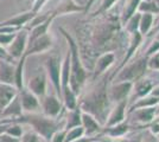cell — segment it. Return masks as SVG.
I'll return each instance as SVG.
<instances>
[{
  "instance_id": "obj_23",
  "label": "cell",
  "mask_w": 159,
  "mask_h": 142,
  "mask_svg": "<svg viewBox=\"0 0 159 142\" xmlns=\"http://www.w3.org/2000/svg\"><path fill=\"white\" fill-rule=\"evenodd\" d=\"M128 129H129V127H128V124L126 122H121V123L115 124L113 127H107V128L103 129V131L106 134H108L111 137L116 139V137H122L128 131Z\"/></svg>"
},
{
  "instance_id": "obj_6",
  "label": "cell",
  "mask_w": 159,
  "mask_h": 142,
  "mask_svg": "<svg viewBox=\"0 0 159 142\" xmlns=\"http://www.w3.org/2000/svg\"><path fill=\"white\" fill-rule=\"evenodd\" d=\"M27 43H29V30L26 27L20 28L19 31L16 32L13 41L6 49L13 61H18L24 56L27 47Z\"/></svg>"
},
{
  "instance_id": "obj_5",
  "label": "cell",
  "mask_w": 159,
  "mask_h": 142,
  "mask_svg": "<svg viewBox=\"0 0 159 142\" xmlns=\"http://www.w3.org/2000/svg\"><path fill=\"white\" fill-rule=\"evenodd\" d=\"M148 64V57H143L138 59L137 62L132 63L131 65H128L116 77V80L119 82H137L143 75L145 74L146 69Z\"/></svg>"
},
{
  "instance_id": "obj_24",
  "label": "cell",
  "mask_w": 159,
  "mask_h": 142,
  "mask_svg": "<svg viewBox=\"0 0 159 142\" xmlns=\"http://www.w3.org/2000/svg\"><path fill=\"white\" fill-rule=\"evenodd\" d=\"M153 85L150 80H138L135 85H134V90H135V94H137V97H145L148 93H151Z\"/></svg>"
},
{
  "instance_id": "obj_13",
  "label": "cell",
  "mask_w": 159,
  "mask_h": 142,
  "mask_svg": "<svg viewBox=\"0 0 159 142\" xmlns=\"http://www.w3.org/2000/svg\"><path fill=\"white\" fill-rule=\"evenodd\" d=\"M21 114H24V113H23L21 104H20L19 95H17L13 100L0 111V120L1 121L12 120V118H16V117L20 116Z\"/></svg>"
},
{
  "instance_id": "obj_27",
  "label": "cell",
  "mask_w": 159,
  "mask_h": 142,
  "mask_svg": "<svg viewBox=\"0 0 159 142\" xmlns=\"http://www.w3.org/2000/svg\"><path fill=\"white\" fill-rule=\"evenodd\" d=\"M153 24V14L152 13H145V14H141L140 15V21H139V31L141 36L146 34L150 28L152 27Z\"/></svg>"
},
{
  "instance_id": "obj_37",
  "label": "cell",
  "mask_w": 159,
  "mask_h": 142,
  "mask_svg": "<svg viewBox=\"0 0 159 142\" xmlns=\"http://www.w3.org/2000/svg\"><path fill=\"white\" fill-rule=\"evenodd\" d=\"M0 59H1V61H7V62H17V61H13V59L11 58V56L7 52L6 47H2V46H0Z\"/></svg>"
},
{
  "instance_id": "obj_33",
  "label": "cell",
  "mask_w": 159,
  "mask_h": 142,
  "mask_svg": "<svg viewBox=\"0 0 159 142\" xmlns=\"http://www.w3.org/2000/svg\"><path fill=\"white\" fill-rule=\"evenodd\" d=\"M14 33H7V32H1L0 33V46L2 47H7L14 38Z\"/></svg>"
},
{
  "instance_id": "obj_31",
  "label": "cell",
  "mask_w": 159,
  "mask_h": 142,
  "mask_svg": "<svg viewBox=\"0 0 159 142\" xmlns=\"http://www.w3.org/2000/svg\"><path fill=\"white\" fill-rule=\"evenodd\" d=\"M140 15L141 14L138 12V13H134L126 21V27H127V31L129 32V33H134V32H137L138 30H139V21H140Z\"/></svg>"
},
{
  "instance_id": "obj_12",
  "label": "cell",
  "mask_w": 159,
  "mask_h": 142,
  "mask_svg": "<svg viewBox=\"0 0 159 142\" xmlns=\"http://www.w3.org/2000/svg\"><path fill=\"white\" fill-rule=\"evenodd\" d=\"M34 15H37V14H34L31 10H29L26 12L19 13L17 14V15H14V17H12V18H8L6 20L1 21L0 23V27L10 26V27H16V28H19L20 30V28L26 26L27 24L33 19Z\"/></svg>"
},
{
  "instance_id": "obj_21",
  "label": "cell",
  "mask_w": 159,
  "mask_h": 142,
  "mask_svg": "<svg viewBox=\"0 0 159 142\" xmlns=\"http://www.w3.org/2000/svg\"><path fill=\"white\" fill-rule=\"evenodd\" d=\"M134 116L137 117V121L147 124L154 120L156 116V107H147V108H140L134 110Z\"/></svg>"
},
{
  "instance_id": "obj_36",
  "label": "cell",
  "mask_w": 159,
  "mask_h": 142,
  "mask_svg": "<svg viewBox=\"0 0 159 142\" xmlns=\"http://www.w3.org/2000/svg\"><path fill=\"white\" fill-rule=\"evenodd\" d=\"M47 2H48V0H34L32 7H31V11H32L34 14H39L42 7L44 6Z\"/></svg>"
},
{
  "instance_id": "obj_18",
  "label": "cell",
  "mask_w": 159,
  "mask_h": 142,
  "mask_svg": "<svg viewBox=\"0 0 159 142\" xmlns=\"http://www.w3.org/2000/svg\"><path fill=\"white\" fill-rule=\"evenodd\" d=\"M114 59H115V56H114L113 52H107V54H103L102 56H100V58L96 61V64H95L94 77H98V76L103 74L107 69L114 63Z\"/></svg>"
},
{
  "instance_id": "obj_42",
  "label": "cell",
  "mask_w": 159,
  "mask_h": 142,
  "mask_svg": "<svg viewBox=\"0 0 159 142\" xmlns=\"http://www.w3.org/2000/svg\"><path fill=\"white\" fill-rule=\"evenodd\" d=\"M143 142H157V139H156V136L153 135V134H150V135L146 136Z\"/></svg>"
},
{
  "instance_id": "obj_16",
  "label": "cell",
  "mask_w": 159,
  "mask_h": 142,
  "mask_svg": "<svg viewBox=\"0 0 159 142\" xmlns=\"http://www.w3.org/2000/svg\"><path fill=\"white\" fill-rule=\"evenodd\" d=\"M127 101H121L119 103H116V105L114 107L111 114L108 116V118L106 120V128L107 127H113L115 124H119L121 122H124L125 120V109H126Z\"/></svg>"
},
{
  "instance_id": "obj_43",
  "label": "cell",
  "mask_w": 159,
  "mask_h": 142,
  "mask_svg": "<svg viewBox=\"0 0 159 142\" xmlns=\"http://www.w3.org/2000/svg\"><path fill=\"white\" fill-rule=\"evenodd\" d=\"M7 126H8V123H2V122H0V135H2V134L5 133Z\"/></svg>"
},
{
  "instance_id": "obj_10",
  "label": "cell",
  "mask_w": 159,
  "mask_h": 142,
  "mask_svg": "<svg viewBox=\"0 0 159 142\" xmlns=\"http://www.w3.org/2000/svg\"><path fill=\"white\" fill-rule=\"evenodd\" d=\"M48 77L45 71H42V72H37L36 75H33L32 77L27 82L26 88L34 94L38 98H42L43 96L47 95L48 90Z\"/></svg>"
},
{
  "instance_id": "obj_20",
  "label": "cell",
  "mask_w": 159,
  "mask_h": 142,
  "mask_svg": "<svg viewBox=\"0 0 159 142\" xmlns=\"http://www.w3.org/2000/svg\"><path fill=\"white\" fill-rule=\"evenodd\" d=\"M81 115H82V110L79 107V104L73 110H68V114L64 118V128L68 130V129L75 128V127H80L82 124Z\"/></svg>"
},
{
  "instance_id": "obj_17",
  "label": "cell",
  "mask_w": 159,
  "mask_h": 142,
  "mask_svg": "<svg viewBox=\"0 0 159 142\" xmlns=\"http://www.w3.org/2000/svg\"><path fill=\"white\" fill-rule=\"evenodd\" d=\"M18 90L14 85L0 83V111L18 95Z\"/></svg>"
},
{
  "instance_id": "obj_25",
  "label": "cell",
  "mask_w": 159,
  "mask_h": 142,
  "mask_svg": "<svg viewBox=\"0 0 159 142\" xmlns=\"http://www.w3.org/2000/svg\"><path fill=\"white\" fill-rule=\"evenodd\" d=\"M132 41H131V46H129V49H128V51H127V54L125 56V58H124V63L121 64V67L120 68H122L125 64H126L127 62H128V59L131 58L133 56V54L135 52V50L138 49V46L140 45V41H141V39H143V36L140 34L139 31H137V32H134V33H132Z\"/></svg>"
},
{
  "instance_id": "obj_28",
  "label": "cell",
  "mask_w": 159,
  "mask_h": 142,
  "mask_svg": "<svg viewBox=\"0 0 159 142\" xmlns=\"http://www.w3.org/2000/svg\"><path fill=\"white\" fill-rule=\"evenodd\" d=\"M141 1H143V0H129V2L126 5V8H125V11H124V15H122L124 23H126L133 14L135 13V11L138 10V7H139Z\"/></svg>"
},
{
  "instance_id": "obj_2",
  "label": "cell",
  "mask_w": 159,
  "mask_h": 142,
  "mask_svg": "<svg viewBox=\"0 0 159 142\" xmlns=\"http://www.w3.org/2000/svg\"><path fill=\"white\" fill-rule=\"evenodd\" d=\"M60 31L68 41V51L70 54V77H69V87L76 95L80 94L81 88L86 83L87 71L80 56L79 45L74 41V38L66 32L63 27H60Z\"/></svg>"
},
{
  "instance_id": "obj_38",
  "label": "cell",
  "mask_w": 159,
  "mask_h": 142,
  "mask_svg": "<svg viewBox=\"0 0 159 142\" xmlns=\"http://www.w3.org/2000/svg\"><path fill=\"white\" fill-rule=\"evenodd\" d=\"M0 141L1 142H20V139L18 137H13V136L11 135H7V134H2V135H0Z\"/></svg>"
},
{
  "instance_id": "obj_35",
  "label": "cell",
  "mask_w": 159,
  "mask_h": 142,
  "mask_svg": "<svg viewBox=\"0 0 159 142\" xmlns=\"http://www.w3.org/2000/svg\"><path fill=\"white\" fill-rule=\"evenodd\" d=\"M115 1H116V0H105L103 4H102V6L99 8V11H96V12L93 14V17H96L98 14L102 13V12H106L108 8H111V7L115 4Z\"/></svg>"
},
{
  "instance_id": "obj_46",
  "label": "cell",
  "mask_w": 159,
  "mask_h": 142,
  "mask_svg": "<svg viewBox=\"0 0 159 142\" xmlns=\"http://www.w3.org/2000/svg\"><path fill=\"white\" fill-rule=\"evenodd\" d=\"M90 142H98V141H96V140H93V141H90Z\"/></svg>"
},
{
  "instance_id": "obj_15",
  "label": "cell",
  "mask_w": 159,
  "mask_h": 142,
  "mask_svg": "<svg viewBox=\"0 0 159 142\" xmlns=\"http://www.w3.org/2000/svg\"><path fill=\"white\" fill-rule=\"evenodd\" d=\"M81 121H82V127L84 129V135L87 136H92L93 137L95 134L100 133L102 128H101V124L99 122L95 120V117L92 116L88 113L82 111V115H81Z\"/></svg>"
},
{
  "instance_id": "obj_34",
  "label": "cell",
  "mask_w": 159,
  "mask_h": 142,
  "mask_svg": "<svg viewBox=\"0 0 159 142\" xmlns=\"http://www.w3.org/2000/svg\"><path fill=\"white\" fill-rule=\"evenodd\" d=\"M66 128L58 129L57 131L53 133V135H52V137H51L50 142H64V140H66Z\"/></svg>"
},
{
  "instance_id": "obj_9",
  "label": "cell",
  "mask_w": 159,
  "mask_h": 142,
  "mask_svg": "<svg viewBox=\"0 0 159 142\" xmlns=\"http://www.w3.org/2000/svg\"><path fill=\"white\" fill-rule=\"evenodd\" d=\"M19 100L21 104V109L24 114H37L40 111V101L39 98L32 94L26 87L20 90L19 93Z\"/></svg>"
},
{
  "instance_id": "obj_47",
  "label": "cell",
  "mask_w": 159,
  "mask_h": 142,
  "mask_svg": "<svg viewBox=\"0 0 159 142\" xmlns=\"http://www.w3.org/2000/svg\"><path fill=\"white\" fill-rule=\"evenodd\" d=\"M0 142H1V141H0Z\"/></svg>"
},
{
  "instance_id": "obj_39",
  "label": "cell",
  "mask_w": 159,
  "mask_h": 142,
  "mask_svg": "<svg viewBox=\"0 0 159 142\" xmlns=\"http://www.w3.org/2000/svg\"><path fill=\"white\" fill-rule=\"evenodd\" d=\"M157 51H159V41H153L152 44H151V46H150V49L147 50L146 57L150 58V56L152 54H154V52H157Z\"/></svg>"
},
{
  "instance_id": "obj_1",
  "label": "cell",
  "mask_w": 159,
  "mask_h": 142,
  "mask_svg": "<svg viewBox=\"0 0 159 142\" xmlns=\"http://www.w3.org/2000/svg\"><path fill=\"white\" fill-rule=\"evenodd\" d=\"M0 122H2V123L16 122V123H20L23 126L27 124L32 128L33 131L39 134L47 142H50L55 131H57L61 128H64V120L63 122H61L57 118H51L45 115H39L38 113L37 114H21L16 118Z\"/></svg>"
},
{
  "instance_id": "obj_4",
  "label": "cell",
  "mask_w": 159,
  "mask_h": 142,
  "mask_svg": "<svg viewBox=\"0 0 159 142\" xmlns=\"http://www.w3.org/2000/svg\"><path fill=\"white\" fill-rule=\"evenodd\" d=\"M61 67L62 62L58 56H50L44 62V71L48 80H50L56 95L62 100V89H61Z\"/></svg>"
},
{
  "instance_id": "obj_8",
  "label": "cell",
  "mask_w": 159,
  "mask_h": 142,
  "mask_svg": "<svg viewBox=\"0 0 159 142\" xmlns=\"http://www.w3.org/2000/svg\"><path fill=\"white\" fill-rule=\"evenodd\" d=\"M52 46H53V37L48 32V33L43 34V36L38 37V38H36L34 41L27 43V47L26 50H25L24 56L27 58V57L33 56V54H44V52L49 51Z\"/></svg>"
},
{
  "instance_id": "obj_29",
  "label": "cell",
  "mask_w": 159,
  "mask_h": 142,
  "mask_svg": "<svg viewBox=\"0 0 159 142\" xmlns=\"http://www.w3.org/2000/svg\"><path fill=\"white\" fill-rule=\"evenodd\" d=\"M82 136H84V129H83L82 126L75 127V128H71V129H68V130H66V135L64 142L75 141V140H77V139L82 137Z\"/></svg>"
},
{
  "instance_id": "obj_40",
  "label": "cell",
  "mask_w": 159,
  "mask_h": 142,
  "mask_svg": "<svg viewBox=\"0 0 159 142\" xmlns=\"http://www.w3.org/2000/svg\"><path fill=\"white\" fill-rule=\"evenodd\" d=\"M151 131H152L153 135L159 134V117L157 120H153L152 124H151Z\"/></svg>"
},
{
  "instance_id": "obj_41",
  "label": "cell",
  "mask_w": 159,
  "mask_h": 142,
  "mask_svg": "<svg viewBox=\"0 0 159 142\" xmlns=\"http://www.w3.org/2000/svg\"><path fill=\"white\" fill-rule=\"evenodd\" d=\"M93 140H95V137H92V136L84 137V136H82V137H80V139L75 140V141H71V142H90V141H93Z\"/></svg>"
},
{
  "instance_id": "obj_26",
  "label": "cell",
  "mask_w": 159,
  "mask_h": 142,
  "mask_svg": "<svg viewBox=\"0 0 159 142\" xmlns=\"http://www.w3.org/2000/svg\"><path fill=\"white\" fill-rule=\"evenodd\" d=\"M157 104H159V97H154V96H151V97H143L141 100H139L138 103L133 104L132 108L129 109V113H133L134 110L140 108H147V107H156Z\"/></svg>"
},
{
  "instance_id": "obj_22",
  "label": "cell",
  "mask_w": 159,
  "mask_h": 142,
  "mask_svg": "<svg viewBox=\"0 0 159 142\" xmlns=\"http://www.w3.org/2000/svg\"><path fill=\"white\" fill-rule=\"evenodd\" d=\"M62 102H63V107L68 110H73L77 107V104H79L77 95L70 89V87L62 90Z\"/></svg>"
},
{
  "instance_id": "obj_44",
  "label": "cell",
  "mask_w": 159,
  "mask_h": 142,
  "mask_svg": "<svg viewBox=\"0 0 159 142\" xmlns=\"http://www.w3.org/2000/svg\"><path fill=\"white\" fill-rule=\"evenodd\" d=\"M94 1L95 0H88V2H87V5H84V11H88L89 8H90V6L94 4Z\"/></svg>"
},
{
  "instance_id": "obj_32",
  "label": "cell",
  "mask_w": 159,
  "mask_h": 142,
  "mask_svg": "<svg viewBox=\"0 0 159 142\" xmlns=\"http://www.w3.org/2000/svg\"><path fill=\"white\" fill-rule=\"evenodd\" d=\"M20 142H47L39 134H37L33 130H29L24 133L20 137Z\"/></svg>"
},
{
  "instance_id": "obj_3",
  "label": "cell",
  "mask_w": 159,
  "mask_h": 142,
  "mask_svg": "<svg viewBox=\"0 0 159 142\" xmlns=\"http://www.w3.org/2000/svg\"><path fill=\"white\" fill-rule=\"evenodd\" d=\"M108 95L106 91V83H102L100 87L89 94L79 103L82 111L88 113L95 117V120L101 123H106V110L108 105Z\"/></svg>"
},
{
  "instance_id": "obj_19",
  "label": "cell",
  "mask_w": 159,
  "mask_h": 142,
  "mask_svg": "<svg viewBox=\"0 0 159 142\" xmlns=\"http://www.w3.org/2000/svg\"><path fill=\"white\" fill-rule=\"evenodd\" d=\"M26 57L23 56L20 59L16 62V70H14V87L18 91L25 87L24 84V71H25V63H26Z\"/></svg>"
},
{
  "instance_id": "obj_45",
  "label": "cell",
  "mask_w": 159,
  "mask_h": 142,
  "mask_svg": "<svg viewBox=\"0 0 159 142\" xmlns=\"http://www.w3.org/2000/svg\"><path fill=\"white\" fill-rule=\"evenodd\" d=\"M74 1H76L79 5H81V4H82V0H74Z\"/></svg>"
},
{
  "instance_id": "obj_30",
  "label": "cell",
  "mask_w": 159,
  "mask_h": 142,
  "mask_svg": "<svg viewBox=\"0 0 159 142\" xmlns=\"http://www.w3.org/2000/svg\"><path fill=\"white\" fill-rule=\"evenodd\" d=\"M5 134L13 136V137H18V139H20L21 135L24 134L23 124H20V123H16V122L8 123L6 130H5Z\"/></svg>"
},
{
  "instance_id": "obj_7",
  "label": "cell",
  "mask_w": 159,
  "mask_h": 142,
  "mask_svg": "<svg viewBox=\"0 0 159 142\" xmlns=\"http://www.w3.org/2000/svg\"><path fill=\"white\" fill-rule=\"evenodd\" d=\"M40 101V109L43 111V115L51 117V118H57L61 116L62 111H63V102L57 95H45Z\"/></svg>"
},
{
  "instance_id": "obj_11",
  "label": "cell",
  "mask_w": 159,
  "mask_h": 142,
  "mask_svg": "<svg viewBox=\"0 0 159 142\" xmlns=\"http://www.w3.org/2000/svg\"><path fill=\"white\" fill-rule=\"evenodd\" d=\"M133 83L132 82H119L118 84L111 88L108 98L109 101L119 103L121 101H127V97L132 93Z\"/></svg>"
},
{
  "instance_id": "obj_14",
  "label": "cell",
  "mask_w": 159,
  "mask_h": 142,
  "mask_svg": "<svg viewBox=\"0 0 159 142\" xmlns=\"http://www.w3.org/2000/svg\"><path fill=\"white\" fill-rule=\"evenodd\" d=\"M14 70H16V62L0 59V83L14 85Z\"/></svg>"
}]
</instances>
